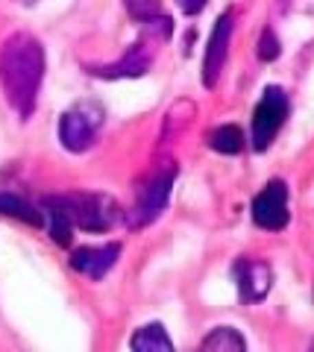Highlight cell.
<instances>
[{
	"instance_id": "6da1fadb",
	"label": "cell",
	"mask_w": 314,
	"mask_h": 352,
	"mask_svg": "<svg viewBox=\"0 0 314 352\" xmlns=\"http://www.w3.org/2000/svg\"><path fill=\"white\" fill-rule=\"evenodd\" d=\"M45 80V47L30 32H15L0 47V88L18 118H30Z\"/></svg>"
},
{
	"instance_id": "7a4b0ae2",
	"label": "cell",
	"mask_w": 314,
	"mask_h": 352,
	"mask_svg": "<svg viewBox=\"0 0 314 352\" xmlns=\"http://www.w3.org/2000/svg\"><path fill=\"white\" fill-rule=\"evenodd\" d=\"M47 200L56 203L71 217V223L85 229V232H109L117 220V208L112 197L106 194H68V197H47Z\"/></svg>"
},
{
	"instance_id": "3957f363",
	"label": "cell",
	"mask_w": 314,
	"mask_h": 352,
	"mask_svg": "<svg viewBox=\"0 0 314 352\" xmlns=\"http://www.w3.org/2000/svg\"><path fill=\"white\" fill-rule=\"evenodd\" d=\"M173 176H177V168H173V164H168V168L156 170V173L142 185V188H138L135 203H133V208H129V214H126L129 229H144V226L153 223V220H156L161 212H165L170 188H173Z\"/></svg>"
},
{
	"instance_id": "277c9868",
	"label": "cell",
	"mask_w": 314,
	"mask_h": 352,
	"mask_svg": "<svg viewBox=\"0 0 314 352\" xmlns=\"http://www.w3.org/2000/svg\"><path fill=\"white\" fill-rule=\"evenodd\" d=\"M285 118H288V94L276 85H267L262 100L256 106V112H253V126H250L256 153H265L270 144H273V138L279 135Z\"/></svg>"
},
{
	"instance_id": "5b68a950",
	"label": "cell",
	"mask_w": 314,
	"mask_h": 352,
	"mask_svg": "<svg viewBox=\"0 0 314 352\" xmlns=\"http://www.w3.org/2000/svg\"><path fill=\"white\" fill-rule=\"evenodd\" d=\"M100 120H103V112L97 109V103L74 106L59 120V141L71 153H85L94 144L97 129H100Z\"/></svg>"
},
{
	"instance_id": "8992f818",
	"label": "cell",
	"mask_w": 314,
	"mask_h": 352,
	"mask_svg": "<svg viewBox=\"0 0 314 352\" xmlns=\"http://www.w3.org/2000/svg\"><path fill=\"white\" fill-rule=\"evenodd\" d=\"M288 220V185L282 179L267 182L253 200V223L258 229H267V232H282Z\"/></svg>"
},
{
	"instance_id": "52a82bcc",
	"label": "cell",
	"mask_w": 314,
	"mask_h": 352,
	"mask_svg": "<svg viewBox=\"0 0 314 352\" xmlns=\"http://www.w3.org/2000/svg\"><path fill=\"white\" fill-rule=\"evenodd\" d=\"M232 12L221 15L214 21V30L209 36V44H205V56H203V85L205 88H214L223 74V65L226 56H229V41H232Z\"/></svg>"
},
{
	"instance_id": "ba28073f",
	"label": "cell",
	"mask_w": 314,
	"mask_h": 352,
	"mask_svg": "<svg viewBox=\"0 0 314 352\" xmlns=\"http://www.w3.org/2000/svg\"><path fill=\"white\" fill-rule=\"evenodd\" d=\"M232 276L238 282V296H241V302H247V305L262 302L270 291V285H273L270 267L256 258H238L232 267Z\"/></svg>"
},
{
	"instance_id": "9c48e42d",
	"label": "cell",
	"mask_w": 314,
	"mask_h": 352,
	"mask_svg": "<svg viewBox=\"0 0 314 352\" xmlns=\"http://www.w3.org/2000/svg\"><path fill=\"white\" fill-rule=\"evenodd\" d=\"M153 65V44L147 38H142L138 44L126 50L124 59H117L115 65H97V68H89L94 76H106V80H121V76H142L150 71Z\"/></svg>"
},
{
	"instance_id": "30bf717a",
	"label": "cell",
	"mask_w": 314,
	"mask_h": 352,
	"mask_svg": "<svg viewBox=\"0 0 314 352\" xmlns=\"http://www.w3.org/2000/svg\"><path fill=\"white\" fill-rule=\"evenodd\" d=\"M121 258V244L106 247H80L71 252V267L89 279H103L112 270V264Z\"/></svg>"
},
{
	"instance_id": "8fae6325",
	"label": "cell",
	"mask_w": 314,
	"mask_h": 352,
	"mask_svg": "<svg viewBox=\"0 0 314 352\" xmlns=\"http://www.w3.org/2000/svg\"><path fill=\"white\" fill-rule=\"evenodd\" d=\"M133 346L135 352H170L173 344H170V338L165 332V326H159V323H150V326H142L138 332L133 335Z\"/></svg>"
},
{
	"instance_id": "7c38bea8",
	"label": "cell",
	"mask_w": 314,
	"mask_h": 352,
	"mask_svg": "<svg viewBox=\"0 0 314 352\" xmlns=\"http://www.w3.org/2000/svg\"><path fill=\"white\" fill-rule=\"evenodd\" d=\"M0 214L18 217V220H24V223H30V226L45 223V217H41L38 208L32 206L30 200H24V197H18V194H0Z\"/></svg>"
},
{
	"instance_id": "4fadbf2b",
	"label": "cell",
	"mask_w": 314,
	"mask_h": 352,
	"mask_svg": "<svg viewBox=\"0 0 314 352\" xmlns=\"http://www.w3.org/2000/svg\"><path fill=\"white\" fill-rule=\"evenodd\" d=\"M200 349H205V352H244L247 344H244L241 332H235L229 326H221V329H212V332L203 338Z\"/></svg>"
},
{
	"instance_id": "5bb4252c",
	"label": "cell",
	"mask_w": 314,
	"mask_h": 352,
	"mask_svg": "<svg viewBox=\"0 0 314 352\" xmlns=\"http://www.w3.org/2000/svg\"><path fill=\"white\" fill-rule=\"evenodd\" d=\"M209 144H212V150H218L221 156H238V153L244 150V132L235 124H223L209 135Z\"/></svg>"
},
{
	"instance_id": "9a60e30c",
	"label": "cell",
	"mask_w": 314,
	"mask_h": 352,
	"mask_svg": "<svg viewBox=\"0 0 314 352\" xmlns=\"http://www.w3.org/2000/svg\"><path fill=\"white\" fill-rule=\"evenodd\" d=\"M45 206H47V229H50L53 241H56V244H62V247H71V235H74V223H71V217L65 214L56 203L45 200Z\"/></svg>"
},
{
	"instance_id": "2e32d148",
	"label": "cell",
	"mask_w": 314,
	"mask_h": 352,
	"mask_svg": "<svg viewBox=\"0 0 314 352\" xmlns=\"http://www.w3.org/2000/svg\"><path fill=\"white\" fill-rule=\"evenodd\" d=\"M129 15H133L135 21H142V24H153V21L165 18V12H161V0H124Z\"/></svg>"
},
{
	"instance_id": "e0dca14e",
	"label": "cell",
	"mask_w": 314,
	"mask_h": 352,
	"mask_svg": "<svg viewBox=\"0 0 314 352\" xmlns=\"http://www.w3.org/2000/svg\"><path fill=\"white\" fill-rule=\"evenodd\" d=\"M279 38H276V32L273 30H265L262 32V41H258V59L262 62H273L279 56Z\"/></svg>"
},
{
	"instance_id": "ac0fdd59",
	"label": "cell",
	"mask_w": 314,
	"mask_h": 352,
	"mask_svg": "<svg viewBox=\"0 0 314 352\" xmlns=\"http://www.w3.org/2000/svg\"><path fill=\"white\" fill-rule=\"evenodd\" d=\"M209 3V0H177V6L182 9L186 15H197V12H203V6Z\"/></svg>"
},
{
	"instance_id": "d6986e66",
	"label": "cell",
	"mask_w": 314,
	"mask_h": 352,
	"mask_svg": "<svg viewBox=\"0 0 314 352\" xmlns=\"http://www.w3.org/2000/svg\"><path fill=\"white\" fill-rule=\"evenodd\" d=\"M15 3H21V6H32V3H38V0H15Z\"/></svg>"
}]
</instances>
